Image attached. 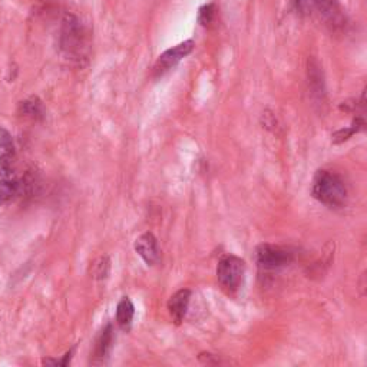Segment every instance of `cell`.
<instances>
[{"mask_svg":"<svg viewBox=\"0 0 367 367\" xmlns=\"http://www.w3.org/2000/svg\"><path fill=\"white\" fill-rule=\"evenodd\" d=\"M20 194V180L13 168H0V205L10 204Z\"/></svg>","mask_w":367,"mask_h":367,"instance_id":"cell-7","label":"cell"},{"mask_svg":"<svg viewBox=\"0 0 367 367\" xmlns=\"http://www.w3.org/2000/svg\"><path fill=\"white\" fill-rule=\"evenodd\" d=\"M291 5L300 15H309L313 9V0H291Z\"/></svg>","mask_w":367,"mask_h":367,"instance_id":"cell-18","label":"cell"},{"mask_svg":"<svg viewBox=\"0 0 367 367\" xmlns=\"http://www.w3.org/2000/svg\"><path fill=\"white\" fill-rule=\"evenodd\" d=\"M215 15H217V9H215L214 3H208V5L203 6L200 9V13H198V22L201 24V26L210 28L214 24Z\"/></svg>","mask_w":367,"mask_h":367,"instance_id":"cell-17","label":"cell"},{"mask_svg":"<svg viewBox=\"0 0 367 367\" xmlns=\"http://www.w3.org/2000/svg\"><path fill=\"white\" fill-rule=\"evenodd\" d=\"M307 78H309V85L310 89L313 91V95L323 98L326 94L325 88V78H323V71L320 68V65L314 59H309L307 63Z\"/></svg>","mask_w":367,"mask_h":367,"instance_id":"cell-12","label":"cell"},{"mask_svg":"<svg viewBox=\"0 0 367 367\" xmlns=\"http://www.w3.org/2000/svg\"><path fill=\"white\" fill-rule=\"evenodd\" d=\"M110 271H111V260L108 255L99 257L92 264V277L95 280H105L108 275H110Z\"/></svg>","mask_w":367,"mask_h":367,"instance_id":"cell-16","label":"cell"},{"mask_svg":"<svg viewBox=\"0 0 367 367\" xmlns=\"http://www.w3.org/2000/svg\"><path fill=\"white\" fill-rule=\"evenodd\" d=\"M191 294H192L191 290L182 289L177 291L174 296H171V298L168 300L167 309H168V313L172 321H174L176 325H181V323L184 321V317L188 311V306L191 301Z\"/></svg>","mask_w":367,"mask_h":367,"instance_id":"cell-10","label":"cell"},{"mask_svg":"<svg viewBox=\"0 0 367 367\" xmlns=\"http://www.w3.org/2000/svg\"><path fill=\"white\" fill-rule=\"evenodd\" d=\"M16 146L8 129L0 126V168H13Z\"/></svg>","mask_w":367,"mask_h":367,"instance_id":"cell-11","label":"cell"},{"mask_svg":"<svg viewBox=\"0 0 367 367\" xmlns=\"http://www.w3.org/2000/svg\"><path fill=\"white\" fill-rule=\"evenodd\" d=\"M313 8L333 31H339L344 26V15L336 0H313Z\"/></svg>","mask_w":367,"mask_h":367,"instance_id":"cell-6","label":"cell"},{"mask_svg":"<svg viewBox=\"0 0 367 367\" xmlns=\"http://www.w3.org/2000/svg\"><path fill=\"white\" fill-rule=\"evenodd\" d=\"M263 125L266 128H268V129H273L277 125V119H275V117L270 111H266L263 114Z\"/></svg>","mask_w":367,"mask_h":367,"instance_id":"cell-20","label":"cell"},{"mask_svg":"<svg viewBox=\"0 0 367 367\" xmlns=\"http://www.w3.org/2000/svg\"><path fill=\"white\" fill-rule=\"evenodd\" d=\"M72 355H74V349L69 350L68 353H65V356L62 359H49V360H45L43 363L51 364V366H68L71 363Z\"/></svg>","mask_w":367,"mask_h":367,"instance_id":"cell-19","label":"cell"},{"mask_svg":"<svg viewBox=\"0 0 367 367\" xmlns=\"http://www.w3.org/2000/svg\"><path fill=\"white\" fill-rule=\"evenodd\" d=\"M194 46H196V43H194V40H185L182 43H180V45L171 48L168 51H165L157 60L155 67H154V74L157 76L160 75H164L165 72H168L169 69H172L174 67H177V65L185 58L188 56L192 51H194Z\"/></svg>","mask_w":367,"mask_h":367,"instance_id":"cell-5","label":"cell"},{"mask_svg":"<svg viewBox=\"0 0 367 367\" xmlns=\"http://www.w3.org/2000/svg\"><path fill=\"white\" fill-rule=\"evenodd\" d=\"M135 251L146 266L153 267L160 263V248L153 232H145L138 237L135 241Z\"/></svg>","mask_w":367,"mask_h":367,"instance_id":"cell-8","label":"cell"},{"mask_svg":"<svg viewBox=\"0 0 367 367\" xmlns=\"http://www.w3.org/2000/svg\"><path fill=\"white\" fill-rule=\"evenodd\" d=\"M135 316V307L133 301L128 297H123L117 306V323L122 330H129L133 325V320Z\"/></svg>","mask_w":367,"mask_h":367,"instance_id":"cell-14","label":"cell"},{"mask_svg":"<svg viewBox=\"0 0 367 367\" xmlns=\"http://www.w3.org/2000/svg\"><path fill=\"white\" fill-rule=\"evenodd\" d=\"M364 125H366V122H364L363 115L361 114L356 115V119H355V122H353V125L350 128L339 129L337 133L333 134V137H332L333 138V144H341L344 141L350 139L355 134H357V133L361 131V129H364Z\"/></svg>","mask_w":367,"mask_h":367,"instance_id":"cell-15","label":"cell"},{"mask_svg":"<svg viewBox=\"0 0 367 367\" xmlns=\"http://www.w3.org/2000/svg\"><path fill=\"white\" fill-rule=\"evenodd\" d=\"M296 253L283 246L262 244L255 250V262L262 270H280L290 266L294 262Z\"/></svg>","mask_w":367,"mask_h":367,"instance_id":"cell-4","label":"cell"},{"mask_svg":"<svg viewBox=\"0 0 367 367\" xmlns=\"http://www.w3.org/2000/svg\"><path fill=\"white\" fill-rule=\"evenodd\" d=\"M311 196L329 208H343L349 200V188L337 172L318 169L313 178Z\"/></svg>","mask_w":367,"mask_h":367,"instance_id":"cell-1","label":"cell"},{"mask_svg":"<svg viewBox=\"0 0 367 367\" xmlns=\"http://www.w3.org/2000/svg\"><path fill=\"white\" fill-rule=\"evenodd\" d=\"M19 115L33 119V121H40L45 118V108H43V102L37 96H31L25 101H22L17 108Z\"/></svg>","mask_w":367,"mask_h":367,"instance_id":"cell-13","label":"cell"},{"mask_svg":"<svg viewBox=\"0 0 367 367\" xmlns=\"http://www.w3.org/2000/svg\"><path fill=\"white\" fill-rule=\"evenodd\" d=\"M114 343H115L114 326L111 325V323H108V325L103 327V330L99 333L96 343H95V349H94L95 363L102 364L108 361V359L111 357Z\"/></svg>","mask_w":367,"mask_h":367,"instance_id":"cell-9","label":"cell"},{"mask_svg":"<svg viewBox=\"0 0 367 367\" xmlns=\"http://www.w3.org/2000/svg\"><path fill=\"white\" fill-rule=\"evenodd\" d=\"M59 46L65 56L71 58L72 60L80 62L86 58V32L80 20L75 15H65L60 22L59 29Z\"/></svg>","mask_w":367,"mask_h":367,"instance_id":"cell-2","label":"cell"},{"mask_svg":"<svg viewBox=\"0 0 367 367\" xmlns=\"http://www.w3.org/2000/svg\"><path fill=\"white\" fill-rule=\"evenodd\" d=\"M246 277V263L237 255H225L219 262L217 280L220 287L227 294H237L240 291Z\"/></svg>","mask_w":367,"mask_h":367,"instance_id":"cell-3","label":"cell"}]
</instances>
